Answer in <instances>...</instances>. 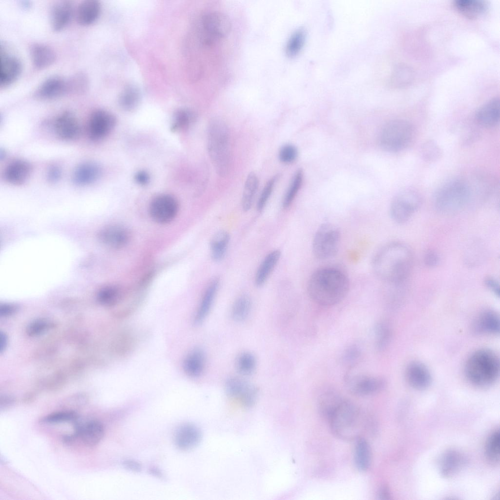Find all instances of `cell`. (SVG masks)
Returning a JSON list of instances; mask_svg holds the SVG:
<instances>
[{"label": "cell", "instance_id": "6da1fadb", "mask_svg": "<svg viewBox=\"0 0 500 500\" xmlns=\"http://www.w3.org/2000/svg\"><path fill=\"white\" fill-rule=\"evenodd\" d=\"M413 253L402 242L388 244L378 250L372 262L373 272L377 278L388 283L399 284L409 277L413 266Z\"/></svg>", "mask_w": 500, "mask_h": 500}, {"label": "cell", "instance_id": "7a4b0ae2", "mask_svg": "<svg viewBox=\"0 0 500 500\" xmlns=\"http://www.w3.org/2000/svg\"><path fill=\"white\" fill-rule=\"evenodd\" d=\"M349 287L348 277L343 272L335 268H324L311 275L307 291L316 304L330 307L341 302L347 295Z\"/></svg>", "mask_w": 500, "mask_h": 500}, {"label": "cell", "instance_id": "3957f363", "mask_svg": "<svg viewBox=\"0 0 500 500\" xmlns=\"http://www.w3.org/2000/svg\"><path fill=\"white\" fill-rule=\"evenodd\" d=\"M332 433L344 440L357 439L365 429L363 412L353 402L343 398L328 420Z\"/></svg>", "mask_w": 500, "mask_h": 500}, {"label": "cell", "instance_id": "277c9868", "mask_svg": "<svg viewBox=\"0 0 500 500\" xmlns=\"http://www.w3.org/2000/svg\"><path fill=\"white\" fill-rule=\"evenodd\" d=\"M208 149L217 173L221 177L226 176L231 165L230 136L227 124L219 118H214L209 122Z\"/></svg>", "mask_w": 500, "mask_h": 500}, {"label": "cell", "instance_id": "5b68a950", "mask_svg": "<svg viewBox=\"0 0 500 500\" xmlns=\"http://www.w3.org/2000/svg\"><path fill=\"white\" fill-rule=\"evenodd\" d=\"M499 359L491 350L483 349L473 353L467 360L465 374L473 385L479 387L492 385L499 375Z\"/></svg>", "mask_w": 500, "mask_h": 500}, {"label": "cell", "instance_id": "8992f818", "mask_svg": "<svg viewBox=\"0 0 500 500\" xmlns=\"http://www.w3.org/2000/svg\"><path fill=\"white\" fill-rule=\"evenodd\" d=\"M470 198L467 181L454 179L446 182L436 190L433 202L435 208L440 213L451 214L463 208Z\"/></svg>", "mask_w": 500, "mask_h": 500}, {"label": "cell", "instance_id": "52a82bcc", "mask_svg": "<svg viewBox=\"0 0 500 500\" xmlns=\"http://www.w3.org/2000/svg\"><path fill=\"white\" fill-rule=\"evenodd\" d=\"M415 135L413 125L404 120H395L387 123L379 135L381 147L389 152L395 153L406 148Z\"/></svg>", "mask_w": 500, "mask_h": 500}, {"label": "cell", "instance_id": "ba28073f", "mask_svg": "<svg viewBox=\"0 0 500 500\" xmlns=\"http://www.w3.org/2000/svg\"><path fill=\"white\" fill-rule=\"evenodd\" d=\"M340 241V232L334 225L326 223L316 230L312 241V252L317 259H327L337 252Z\"/></svg>", "mask_w": 500, "mask_h": 500}, {"label": "cell", "instance_id": "9c48e42d", "mask_svg": "<svg viewBox=\"0 0 500 500\" xmlns=\"http://www.w3.org/2000/svg\"><path fill=\"white\" fill-rule=\"evenodd\" d=\"M420 194L413 189H405L397 193L392 201L390 208L391 218L397 224L407 222L420 207Z\"/></svg>", "mask_w": 500, "mask_h": 500}, {"label": "cell", "instance_id": "30bf717a", "mask_svg": "<svg viewBox=\"0 0 500 500\" xmlns=\"http://www.w3.org/2000/svg\"><path fill=\"white\" fill-rule=\"evenodd\" d=\"M345 381L347 390L358 396L376 394L383 390L387 384L383 377L365 374L347 375Z\"/></svg>", "mask_w": 500, "mask_h": 500}, {"label": "cell", "instance_id": "8fae6325", "mask_svg": "<svg viewBox=\"0 0 500 500\" xmlns=\"http://www.w3.org/2000/svg\"><path fill=\"white\" fill-rule=\"evenodd\" d=\"M115 116L109 111L97 109L90 115L87 124V133L89 138L98 141L106 137L115 126Z\"/></svg>", "mask_w": 500, "mask_h": 500}, {"label": "cell", "instance_id": "7c38bea8", "mask_svg": "<svg viewBox=\"0 0 500 500\" xmlns=\"http://www.w3.org/2000/svg\"><path fill=\"white\" fill-rule=\"evenodd\" d=\"M178 209L176 200L168 194L156 196L149 206L151 218L160 224H167L172 221L177 215Z\"/></svg>", "mask_w": 500, "mask_h": 500}, {"label": "cell", "instance_id": "4fadbf2b", "mask_svg": "<svg viewBox=\"0 0 500 500\" xmlns=\"http://www.w3.org/2000/svg\"><path fill=\"white\" fill-rule=\"evenodd\" d=\"M74 438H79L83 443L89 446L98 444L104 435V427L100 421L90 420L86 421L74 422Z\"/></svg>", "mask_w": 500, "mask_h": 500}, {"label": "cell", "instance_id": "5bb4252c", "mask_svg": "<svg viewBox=\"0 0 500 500\" xmlns=\"http://www.w3.org/2000/svg\"><path fill=\"white\" fill-rule=\"evenodd\" d=\"M226 389L229 396L239 400L245 406H252L256 400V388L241 378H229L226 383Z\"/></svg>", "mask_w": 500, "mask_h": 500}, {"label": "cell", "instance_id": "9a60e30c", "mask_svg": "<svg viewBox=\"0 0 500 500\" xmlns=\"http://www.w3.org/2000/svg\"><path fill=\"white\" fill-rule=\"evenodd\" d=\"M202 25L206 34L212 39H221L226 37L230 31L229 18L219 12H211L205 15Z\"/></svg>", "mask_w": 500, "mask_h": 500}, {"label": "cell", "instance_id": "2e32d148", "mask_svg": "<svg viewBox=\"0 0 500 500\" xmlns=\"http://www.w3.org/2000/svg\"><path fill=\"white\" fill-rule=\"evenodd\" d=\"M53 127L56 135L65 141L77 138L81 132L77 118L70 111H64L59 115L54 121Z\"/></svg>", "mask_w": 500, "mask_h": 500}, {"label": "cell", "instance_id": "e0dca14e", "mask_svg": "<svg viewBox=\"0 0 500 500\" xmlns=\"http://www.w3.org/2000/svg\"><path fill=\"white\" fill-rule=\"evenodd\" d=\"M22 70L21 62L16 56L1 49L0 61V85L10 84L18 78Z\"/></svg>", "mask_w": 500, "mask_h": 500}, {"label": "cell", "instance_id": "ac0fdd59", "mask_svg": "<svg viewBox=\"0 0 500 500\" xmlns=\"http://www.w3.org/2000/svg\"><path fill=\"white\" fill-rule=\"evenodd\" d=\"M405 377L408 383L417 390L427 388L432 380L428 368L418 361L412 362L407 365L405 369Z\"/></svg>", "mask_w": 500, "mask_h": 500}, {"label": "cell", "instance_id": "d6986e66", "mask_svg": "<svg viewBox=\"0 0 500 500\" xmlns=\"http://www.w3.org/2000/svg\"><path fill=\"white\" fill-rule=\"evenodd\" d=\"M67 93V81L59 76L45 80L36 91V95L43 99H52Z\"/></svg>", "mask_w": 500, "mask_h": 500}, {"label": "cell", "instance_id": "ffe728a7", "mask_svg": "<svg viewBox=\"0 0 500 500\" xmlns=\"http://www.w3.org/2000/svg\"><path fill=\"white\" fill-rule=\"evenodd\" d=\"M500 102L499 97L494 98L484 104L478 110L475 117L481 125L491 127L496 126L500 121Z\"/></svg>", "mask_w": 500, "mask_h": 500}, {"label": "cell", "instance_id": "44dd1931", "mask_svg": "<svg viewBox=\"0 0 500 500\" xmlns=\"http://www.w3.org/2000/svg\"><path fill=\"white\" fill-rule=\"evenodd\" d=\"M98 237L104 245L110 248L118 249L126 244L129 235L124 227L112 225L103 228L100 231Z\"/></svg>", "mask_w": 500, "mask_h": 500}, {"label": "cell", "instance_id": "7402d4cb", "mask_svg": "<svg viewBox=\"0 0 500 500\" xmlns=\"http://www.w3.org/2000/svg\"><path fill=\"white\" fill-rule=\"evenodd\" d=\"M31 170V166L27 161L16 160L6 167L4 171V178L12 185H21L29 178Z\"/></svg>", "mask_w": 500, "mask_h": 500}, {"label": "cell", "instance_id": "603a6c76", "mask_svg": "<svg viewBox=\"0 0 500 500\" xmlns=\"http://www.w3.org/2000/svg\"><path fill=\"white\" fill-rule=\"evenodd\" d=\"M202 434L200 429L191 424H186L178 429L175 436L177 446L188 450L194 448L200 442Z\"/></svg>", "mask_w": 500, "mask_h": 500}, {"label": "cell", "instance_id": "cb8c5ba5", "mask_svg": "<svg viewBox=\"0 0 500 500\" xmlns=\"http://www.w3.org/2000/svg\"><path fill=\"white\" fill-rule=\"evenodd\" d=\"M73 13L71 3L68 0H62L53 4L51 10V22L53 29L60 31L69 22Z\"/></svg>", "mask_w": 500, "mask_h": 500}, {"label": "cell", "instance_id": "d4e9b609", "mask_svg": "<svg viewBox=\"0 0 500 500\" xmlns=\"http://www.w3.org/2000/svg\"><path fill=\"white\" fill-rule=\"evenodd\" d=\"M101 169L96 164L86 162L79 165L73 174L74 183L79 186H86L96 182L100 177Z\"/></svg>", "mask_w": 500, "mask_h": 500}, {"label": "cell", "instance_id": "484cf974", "mask_svg": "<svg viewBox=\"0 0 500 500\" xmlns=\"http://www.w3.org/2000/svg\"><path fill=\"white\" fill-rule=\"evenodd\" d=\"M30 52L33 65L39 69L49 66L54 62L56 58L54 49L44 43L33 44L30 47Z\"/></svg>", "mask_w": 500, "mask_h": 500}, {"label": "cell", "instance_id": "4316f807", "mask_svg": "<svg viewBox=\"0 0 500 500\" xmlns=\"http://www.w3.org/2000/svg\"><path fill=\"white\" fill-rule=\"evenodd\" d=\"M219 283V279L215 278L211 281L207 287L195 314L194 318L195 324L201 323L208 313L217 293Z\"/></svg>", "mask_w": 500, "mask_h": 500}, {"label": "cell", "instance_id": "83f0119b", "mask_svg": "<svg viewBox=\"0 0 500 500\" xmlns=\"http://www.w3.org/2000/svg\"><path fill=\"white\" fill-rule=\"evenodd\" d=\"M101 12V4L96 0H86L82 1L76 11V18L81 25H87L94 22Z\"/></svg>", "mask_w": 500, "mask_h": 500}, {"label": "cell", "instance_id": "f1b7e54d", "mask_svg": "<svg viewBox=\"0 0 500 500\" xmlns=\"http://www.w3.org/2000/svg\"><path fill=\"white\" fill-rule=\"evenodd\" d=\"M280 256V251L276 250L270 252L264 258L255 274L254 280L256 286L261 287L265 284L278 262Z\"/></svg>", "mask_w": 500, "mask_h": 500}, {"label": "cell", "instance_id": "f546056e", "mask_svg": "<svg viewBox=\"0 0 500 500\" xmlns=\"http://www.w3.org/2000/svg\"><path fill=\"white\" fill-rule=\"evenodd\" d=\"M205 365V355L200 349H195L190 352L185 358L183 363L185 373L189 376L196 377L203 373Z\"/></svg>", "mask_w": 500, "mask_h": 500}, {"label": "cell", "instance_id": "4dcf8cb0", "mask_svg": "<svg viewBox=\"0 0 500 500\" xmlns=\"http://www.w3.org/2000/svg\"><path fill=\"white\" fill-rule=\"evenodd\" d=\"M464 458L458 452L450 450L443 456L440 463V472L444 477H450L461 468Z\"/></svg>", "mask_w": 500, "mask_h": 500}, {"label": "cell", "instance_id": "1f68e13d", "mask_svg": "<svg viewBox=\"0 0 500 500\" xmlns=\"http://www.w3.org/2000/svg\"><path fill=\"white\" fill-rule=\"evenodd\" d=\"M454 5L459 12L469 19L482 16L487 9V3L482 0H457Z\"/></svg>", "mask_w": 500, "mask_h": 500}, {"label": "cell", "instance_id": "d6a6232c", "mask_svg": "<svg viewBox=\"0 0 500 500\" xmlns=\"http://www.w3.org/2000/svg\"><path fill=\"white\" fill-rule=\"evenodd\" d=\"M343 398L339 394L333 390H328L323 393L319 396L318 401V408L320 414L328 420Z\"/></svg>", "mask_w": 500, "mask_h": 500}, {"label": "cell", "instance_id": "836d02e7", "mask_svg": "<svg viewBox=\"0 0 500 500\" xmlns=\"http://www.w3.org/2000/svg\"><path fill=\"white\" fill-rule=\"evenodd\" d=\"M372 451L368 442L363 438L356 439L354 448V460L356 468L365 471L370 467L372 462Z\"/></svg>", "mask_w": 500, "mask_h": 500}, {"label": "cell", "instance_id": "e575fe53", "mask_svg": "<svg viewBox=\"0 0 500 500\" xmlns=\"http://www.w3.org/2000/svg\"><path fill=\"white\" fill-rule=\"evenodd\" d=\"M475 327L476 330L479 332L498 333L500 331L499 316L495 312L485 311L478 317Z\"/></svg>", "mask_w": 500, "mask_h": 500}, {"label": "cell", "instance_id": "d590c367", "mask_svg": "<svg viewBox=\"0 0 500 500\" xmlns=\"http://www.w3.org/2000/svg\"><path fill=\"white\" fill-rule=\"evenodd\" d=\"M229 240V234L225 230L219 231L213 236L210 247L211 256L214 261L219 262L224 258Z\"/></svg>", "mask_w": 500, "mask_h": 500}, {"label": "cell", "instance_id": "8d00e7d4", "mask_svg": "<svg viewBox=\"0 0 500 500\" xmlns=\"http://www.w3.org/2000/svg\"><path fill=\"white\" fill-rule=\"evenodd\" d=\"M259 181L256 174L250 172L248 175L244 185L242 198V207L245 211L249 210L258 187Z\"/></svg>", "mask_w": 500, "mask_h": 500}, {"label": "cell", "instance_id": "74e56055", "mask_svg": "<svg viewBox=\"0 0 500 500\" xmlns=\"http://www.w3.org/2000/svg\"><path fill=\"white\" fill-rule=\"evenodd\" d=\"M374 334L376 349L378 351L384 350L389 345L392 337L390 326L383 321L377 322L374 327Z\"/></svg>", "mask_w": 500, "mask_h": 500}, {"label": "cell", "instance_id": "f35d334b", "mask_svg": "<svg viewBox=\"0 0 500 500\" xmlns=\"http://www.w3.org/2000/svg\"><path fill=\"white\" fill-rule=\"evenodd\" d=\"M140 98L138 89L135 86L128 85L125 88L119 97V104L123 109L130 111L138 105Z\"/></svg>", "mask_w": 500, "mask_h": 500}, {"label": "cell", "instance_id": "ab89813d", "mask_svg": "<svg viewBox=\"0 0 500 500\" xmlns=\"http://www.w3.org/2000/svg\"><path fill=\"white\" fill-rule=\"evenodd\" d=\"M251 306V300L248 295L245 294L239 296L232 305V318L236 321L244 320L250 313Z\"/></svg>", "mask_w": 500, "mask_h": 500}, {"label": "cell", "instance_id": "60d3db41", "mask_svg": "<svg viewBox=\"0 0 500 500\" xmlns=\"http://www.w3.org/2000/svg\"><path fill=\"white\" fill-rule=\"evenodd\" d=\"M419 154L423 161L433 163L438 161L442 157L443 152L436 142L433 140H428L421 145L419 149Z\"/></svg>", "mask_w": 500, "mask_h": 500}, {"label": "cell", "instance_id": "b9f144b4", "mask_svg": "<svg viewBox=\"0 0 500 500\" xmlns=\"http://www.w3.org/2000/svg\"><path fill=\"white\" fill-rule=\"evenodd\" d=\"M500 436L499 430L493 432L488 437L486 443L485 453L488 460L497 464L500 460Z\"/></svg>", "mask_w": 500, "mask_h": 500}, {"label": "cell", "instance_id": "7bdbcfd3", "mask_svg": "<svg viewBox=\"0 0 500 500\" xmlns=\"http://www.w3.org/2000/svg\"><path fill=\"white\" fill-rule=\"evenodd\" d=\"M66 81L67 93H83L87 90L89 85L88 78L83 72L75 74Z\"/></svg>", "mask_w": 500, "mask_h": 500}, {"label": "cell", "instance_id": "ee69618b", "mask_svg": "<svg viewBox=\"0 0 500 500\" xmlns=\"http://www.w3.org/2000/svg\"><path fill=\"white\" fill-rule=\"evenodd\" d=\"M303 180V172L302 169H298L295 173L283 200L282 205L286 208L290 206L301 188Z\"/></svg>", "mask_w": 500, "mask_h": 500}, {"label": "cell", "instance_id": "f6af8a7d", "mask_svg": "<svg viewBox=\"0 0 500 500\" xmlns=\"http://www.w3.org/2000/svg\"><path fill=\"white\" fill-rule=\"evenodd\" d=\"M195 119L193 113L188 109L178 110L174 114L171 129L172 131H181L188 128Z\"/></svg>", "mask_w": 500, "mask_h": 500}, {"label": "cell", "instance_id": "bcb514c9", "mask_svg": "<svg viewBox=\"0 0 500 500\" xmlns=\"http://www.w3.org/2000/svg\"><path fill=\"white\" fill-rule=\"evenodd\" d=\"M305 31L303 29L296 30L289 39L286 45V53L290 57L297 55L305 42Z\"/></svg>", "mask_w": 500, "mask_h": 500}, {"label": "cell", "instance_id": "7dc6e473", "mask_svg": "<svg viewBox=\"0 0 500 500\" xmlns=\"http://www.w3.org/2000/svg\"><path fill=\"white\" fill-rule=\"evenodd\" d=\"M256 365L254 355L248 352L241 354L236 360V367L241 375H248L254 371Z\"/></svg>", "mask_w": 500, "mask_h": 500}, {"label": "cell", "instance_id": "c3c4849f", "mask_svg": "<svg viewBox=\"0 0 500 500\" xmlns=\"http://www.w3.org/2000/svg\"><path fill=\"white\" fill-rule=\"evenodd\" d=\"M78 418V414L73 410H64L51 413L43 417L40 421L45 423H57L64 422H74Z\"/></svg>", "mask_w": 500, "mask_h": 500}, {"label": "cell", "instance_id": "681fc988", "mask_svg": "<svg viewBox=\"0 0 500 500\" xmlns=\"http://www.w3.org/2000/svg\"><path fill=\"white\" fill-rule=\"evenodd\" d=\"M120 296L121 292L118 288L114 286H107L99 291L98 299L104 305L112 306L119 301Z\"/></svg>", "mask_w": 500, "mask_h": 500}, {"label": "cell", "instance_id": "f907efd6", "mask_svg": "<svg viewBox=\"0 0 500 500\" xmlns=\"http://www.w3.org/2000/svg\"><path fill=\"white\" fill-rule=\"evenodd\" d=\"M279 177L278 175L272 177L265 185L257 203L256 208L258 211L261 212L265 208Z\"/></svg>", "mask_w": 500, "mask_h": 500}, {"label": "cell", "instance_id": "816d5d0a", "mask_svg": "<svg viewBox=\"0 0 500 500\" xmlns=\"http://www.w3.org/2000/svg\"><path fill=\"white\" fill-rule=\"evenodd\" d=\"M362 352L356 345L350 346L344 352L342 359L344 364L349 367H353L360 360Z\"/></svg>", "mask_w": 500, "mask_h": 500}, {"label": "cell", "instance_id": "f5cc1de1", "mask_svg": "<svg viewBox=\"0 0 500 500\" xmlns=\"http://www.w3.org/2000/svg\"><path fill=\"white\" fill-rule=\"evenodd\" d=\"M297 155L298 151L296 147L292 145L287 144L280 148L278 156L281 162L290 164L295 160Z\"/></svg>", "mask_w": 500, "mask_h": 500}, {"label": "cell", "instance_id": "db71d44e", "mask_svg": "<svg viewBox=\"0 0 500 500\" xmlns=\"http://www.w3.org/2000/svg\"><path fill=\"white\" fill-rule=\"evenodd\" d=\"M423 259L424 265L429 268H433L437 266L440 261L439 254L436 250L432 249H429L425 251Z\"/></svg>", "mask_w": 500, "mask_h": 500}, {"label": "cell", "instance_id": "11a10c76", "mask_svg": "<svg viewBox=\"0 0 500 500\" xmlns=\"http://www.w3.org/2000/svg\"><path fill=\"white\" fill-rule=\"evenodd\" d=\"M48 326L47 322L43 320H36L29 326L28 333L31 335L39 334L45 331Z\"/></svg>", "mask_w": 500, "mask_h": 500}, {"label": "cell", "instance_id": "9f6ffc18", "mask_svg": "<svg viewBox=\"0 0 500 500\" xmlns=\"http://www.w3.org/2000/svg\"><path fill=\"white\" fill-rule=\"evenodd\" d=\"M484 283L486 287L496 296L500 295V284L495 278L488 276L484 279Z\"/></svg>", "mask_w": 500, "mask_h": 500}, {"label": "cell", "instance_id": "6f0895ef", "mask_svg": "<svg viewBox=\"0 0 500 500\" xmlns=\"http://www.w3.org/2000/svg\"><path fill=\"white\" fill-rule=\"evenodd\" d=\"M62 176L61 169L56 166H53L49 167L47 173L48 180L51 183H55L58 181Z\"/></svg>", "mask_w": 500, "mask_h": 500}, {"label": "cell", "instance_id": "680465c9", "mask_svg": "<svg viewBox=\"0 0 500 500\" xmlns=\"http://www.w3.org/2000/svg\"><path fill=\"white\" fill-rule=\"evenodd\" d=\"M136 182L141 186H144L149 182L150 177L149 174L144 170L139 171L136 173L134 177Z\"/></svg>", "mask_w": 500, "mask_h": 500}, {"label": "cell", "instance_id": "91938a15", "mask_svg": "<svg viewBox=\"0 0 500 500\" xmlns=\"http://www.w3.org/2000/svg\"><path fill=\"white\" fill-rule=\"evenodd\" d=\"M125 467L132 471L140 472L141 470V465L138 462L132 460H126L124 462Z\"/></svg>", "mask_w": 500, "mask_h": 500}, {"label": "cell", "instance_id": "94428289", "mask_svg": "<svg viewBox=\"0 0 500 500\" xmlns=\"http://www.w3.org/2000/svg\"><path fill=\"white\" fill-rule=\"evenodd\" d=\"M14 399L10 396H3L0 398V410H5L10 407L14 403Z\"/></svg>", "mask_w": 500, "mask_h": 500}, {"label": "cell", "instance_id": "6125c7cd", "mask_svg": "<svg viewBox=\"0 0 500 500\" xmlns=\"http://www.w3.org/2000/svg\"><path fill=\"white\" fill-rule=\"evenodd\" d=\"M15 310V306L11 304H3L0 306V313L1 315L5 316L12 313Z\"/></svg>", "mask_w": 500, "mask_h": 500}, {"label": "cell", "instance_id": "be15d7a7", "mask_svg": "<svg viewBox=\"0 0 500 500\" xmlns=\"http://www.w3.org/2000/svg\"><path fill=\"white\" fill-rule=\"evenodd\" d=\"M378 497L381 500H388L390 497V492L385 486H382L378 491Z\"/></svg>", "mask_w": 500, "mask_h": 500}, {"label": "cell", "instance_id": "e7e4bbea", "mask_svg": "<svg viewBox=\"0 0 500 500\" xmlns=\"http://www.w3.org/2000/svg\"><path fill=\"white\" fill-rule=\"evenodd\" d=\"M0 352H2L3 349H4L5 347H6L7 343V339L6 335L2 333H0Z\"/></svg>", "mask_w": 500, "mask_h": 500}]
</instances>
